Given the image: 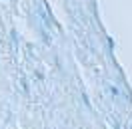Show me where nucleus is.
I'll use <instances>...</instances> for the list:
<instances>
[{
    "label": "nucleus",
    "instance_id": "nucleus-1",
    "mask_svg": "<svg viewBox=\"0 0 132 129\" xmlns=\"http://www.w3.org/2000/svg\"><path fill=\"white\" fill-rule=\"evenodd\" d=\"M110 91H112V95H114V97H118V89H116L114 85H112V88H110Z\"/></svg>",
    "mask_w": 132,
    "mask_h": 129
}]
</instances>
